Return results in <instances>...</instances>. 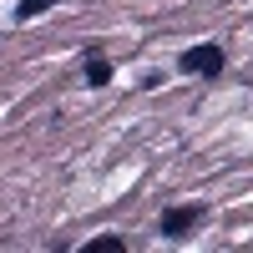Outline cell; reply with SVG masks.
I'll list each match as a JSON object with an SVG mask.
<instances>
[{"instance_id": "cell-1", "label": "cell", "mask_w": 253, "mask_h": 253, "mask_svg": "<svg viewBox=\"0 0 253 253\" xmlns=\"http://www.w3.org/2000/svg\"><path fill=\"white\" fill-rule=\"evenodd\" d=\"M182 71H193V76H218V71H223V51H218V46H193V51H182Z\"/></svg>"}, {"instance_id": "cell-2", "label": "cell", "mask_w": 253, "mask_h": 253, "mask_svg": "<svg viewBox=\"0 0 253 253\" xmlns=\"http://www.w3.org/2000/svg\"><path fill=\"white\" fill-rule=\"evenodd\" d=\"M198 218H203V208H172V213H162V233L167 238H182Z\"/></svg>"}, {"instance_id": "cell-3", "label": "cell", "mask_w": 253, "mask_h": 253, "mask_svg": "<svg viewBox=\"0 0 253 253\" xmlns=\"http://www.w3.org/2000/svg\"><path fill=\"white\" fill-rule=\"evenodd\" d=\"M86 81H91V86H107V81H112V66H107V61H91V66H86Z\"/></svg>"}, {"instance_id": "cell-4", "label": "cell", "mask_w": 253, "mask_h": 253, "mask_svg": "<svg viewBox=\"0 0 253 253\" xmlns=\"http://www.w3.org/2000/svg\"><path fill=\"white\" fill-rule=\"evenodd\" d=\"M46 5H56V0H20V20H31V15H41Z\"/></svg>"}, {"instance_id": "cell-5", "label": "cell", "mask_w": 253, "mask_h": 253, "mask_svg": "<svg viewBox=\"0 0 253 253\" xmlns=\"http://www.w3.org/2000/svg\"><path fill=\"white\" fill-rule=\"evenodd\" d=\"M122 248V238H91L86 243V253H117Z\"/></svg>"}]
</instances>
